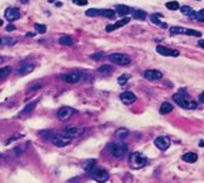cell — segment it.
I'll return each instance as SVG.
<instances>
[{"instance_id":"obj_38","label":"cell","mask_w":204,"mask_h":183,"mask_svg":"<svg viewBox=\"0 0 204 183\" xmlns=\"http://www.w3.org/2000/svg\"><path fill=\"white\" fill-rule=\"evenodd\" d=\"M103 57V53H94V55H91V58L94 59V61H99Z\"/></svg>"},{"instance_id":"obj_24","label":"cell","mask_w":204,"mask_h":183,"mask_svg":"<svg viewBox=\"0 0 204 183\" xmlns=\"http://www.w3.org/2000/svg\"><path fill=\"white\" fill-rule=\"evenodd\" d=\"M146 16H147L146 12H144V11H141V9H137V11H134V12H132V18L136 19V20L143 21V20L146 19Z\"/></svg>"},{"instance_id":"obj_39","label":"cell","mask_w":204,"mask_h":183,"mask_svg":"<svg viewBox=\"0 0 204 183\" xmlns=\"http://www.w3.org/2000/svg\"><path fill=\"white\" fill-rule=\"evenodd\" d=\"M6 30H7V31H13V30H15V26H13V25H8V26L6 27Z\"/></svg>"},{"instance_id":"obj_19","label":"cell","mask_w":204,"mask_h":183,"mask_svg":"<svg viewBox=\"0 0 204 183\" xmlns=\"http://www.w3.org/2000/svg\"><path fill=\"white\" fill-rule=\"evenodd\" d=\"M180 11H181V13L182 14H184V15H188L189 18H191V19H195L196 18V12L190 7V6H187V5H184V6H182V7H180Z\"/></svg>"},{"instance_id":"obj_12","label":"cell","mask_w":204,"mask_h":183,"mask_svg":"<svg viewBox=\"0 0 204 183\" xmlns=\"http://www.w3.org/2000/svg\"><path fill=\"white\" fill-rule=\"evenodd\" d=\"M154 144L155 146L160 150V151H166L170 145V140L168 137H165V136H160L158 138L154 139Z\"/></svg>"},{"instance_id":"obj_8","label":"cell","mask_w":204,"mask_h":183,"mask_svg":"<svg viewBox=\"0 0 204 183\" xmlns=\"http://www.w3.org/2000/svg\"><path fill=\"white\" fill-rule=\"evenodd\" d=\"M51 141H52L53 145H56L57 147H65V146H68V144L72 141V139H71L70 137H68V136H65V134L62 133V134H55Z\"/></svg>"},{"instance_id":"obj_41","label":"cell","mask_w":204,"mask_h":183,"mask_svg":"<svg viewBox=\"0 0 204 183\" xmlns=\"http://www.w3.org/2000/svg\"><path fill=\"white\" fill-rule=\"evenodd\" d=\"M198 45H200L202 49H204V39H200V41H198Z\"/></svg>"},{"instance_id":"obj_15","label":"cell","mask_w":204,"mask_h":183,"mask_svg":"<svg viewBox=\"0 0 204 183\" xmlns=\"http://www.w3.org/2000/svg\"><path fill=\"white\" fill-rule=\"evenodd\" d=\"M144 77H145V79H147L150 81H155V80H160L162 78V73L158 70H147L144 72Z\"/></svg>"},{"instance_id":"obj_46","label":"cell","mask_w":204,"mask_h":183,"mask_svg":"<svg viewBox=\"0 0 204 183\" xmlns=\"http://www.w3.org/2000/svg\"><path fill=\"white\" fill-rule=\"evenodd\" d=\"M2 61H4V58H2V57H0V64H1Z\"/></svg>"},{"instance_id":"obj_22","label":"cell","mask_w":204,"mask_h":183,"mask_svg":"<svg viewBox=\"0 0 204 183\" xmlns=\"http://www.w3.org/2000/svg\"><path fill=\"white\" fill-rule=\"evenodd\" d=\"M128 134H129V130L128 129H125V127H121V129H118L116 132H115V138H117L118 140H123V139H125L127 137H128Z\"/></svg>"},{"instance_id":"obj_28","label":"cell","mask_w":204,"mask_h":183,"mask_svg":"<svg viewBox=\"0 0 204 183\" xmlns=\"http://www.w3.org/2000/svg\"><path fill=\"white\" fill-rule=\"evenodd\" d=\"M36 103H37V101H34V102H32V103H29V104H27L25 108H23V110H22V115H27V114H30L33 110H34L35 106H36Z\"/></svg>"},{"instance_id":"obj_49","label":"cell","mask_w":204,"mask_h":183,"mask_svg":"<svg viewBox=\"0 0 204 183\" xmlns=\"http://www.w3.org/2000/svg\"><path fill=\"white\" fill-rule=\"evenodd\" d=\"M1 43H2V39H1V38H0V45H1Z\"/></svg>"},{"instance_id":"obj_35","label":"cell","mask_w":204,"mask_h":183,"mask_svg":"<svg viewBox=\"0 0 204 183\" xmlns=\"http://www.w3.org/2000/svg\"><path fill=\"white\" fill-rule=\"evenodd\" d=\"M1 39H2V43L5 45H13L16 42V39L15 38H12V37H5V38H1Z\"/></svg>"},{"instance_id":"obj_10","label":"cell","mask_w":204,"mask_h":183,"mask_svg":"<svg viewBox=\"0 0 204 183\" xmlns=\"http://www.w3.org/2000/svg\"><path fill=\"white\" fill-rule=\"evenodd\" d=\"M157 52L161 56H165V57H179L180 56V52L177 50L168 49L164 45H158L157 46Z\"/></svg>"},{"instance_id":"obj_25","label":"cell","mask_w":204,"mask_h":183,"mask_svg":"<svg viewBox=\"0 0 204 183\" xmlns=\"http://www.w3.org/2000/svg\"><path fill=\"white\" fill-rule=\"evenodd\" d=\"M59 44L65 45V46H70V45L73 44V39H72V37H70L68 35H64L59 38Z\"/></svg>"},{"instance_id":"obj_33","label":"cell","mask_w":204,"mask_h":183,"mask_svg":"<svg viewBox=\"0 0 204 183\" xmlns=\"http://www.w3.org/2000/svg\"><path fill=\"white\" fill-rule=\"evenodd\" d=\"M186 35H188V36H195V37H201L202 36V32L198 30H194V29H187L186 30Z\"/></svg>"},{"instance_id":"obj_40","label":"cell","mask_w":204,"mask_h":183,"mask_svg":"<svg viewBox=\"0 0 204 183\" xmlns=\"http://www.w3.org/2000/svg\"><path fill=\"white\" fill-rule=\"evenodd\" d=\"M198 101L202 102V103H204V92H202V94L198 96Z\"/></svg>"},{"instance_id":"obj_6","label":"cell","mask_w":204,"mask_h":183,"mask_svg":"<svg viewBox=\"0 0 204 183\" xmlns=\"http://www.w3.org/2000/svg\"><path fill=\"white\" fill-rule=\"evenodd\" d=\"M109 61L121 66H127L131 63V57L125 53H113L109 56Z\"/></svg>"},{"instance_id":"obj_44","label":"cell","mask_w":204,"mask_h":183,"mask_svg":"<svg viewBox=\"0 0 204 183\" xmlns=\"http://www.w3.org/2000/svg\"><path fill=\"white\" fill-rule=\"evenodd\" d=\"M200 146H201V147H202V146H204V141H203V140H201V141H200Z\"/></svg>"},{"instance_id":"obj_31","label":"cell","mask_w":204,"mask_h":183,"mask_svg":"<svg viewBox=\"0 0 204 183\" xmlns=\"http://www.w3.org/2000/svg\"><path fill=\"white\" fill-rule=\"evenodd\" d=\"M11 71H12V68L9 67V66H5V67H1L0 68V80L1 79H4V78H6L9 73H11Z\"/></svg>"},{"instance_id":"obj_42","label":"cell","mask_w":204,"mask_h":183,"mask_svg":"<svg viewBox=\"0 0 204 183\" xmlns=\"http://www.w3.org/2000/svg\"><path fill=\"white\" fill-rule=\"evenodd\" d=\"M27 37H34L35 36V34L34 32H27V35H26Z\"/></svg>"},{"instance_id":"obj_9","label":"cell","mask_w":204,"mask_h":183,"mask_svg":"<svg viewBox=\"0 0 204 183\" xmlns=\"http://www.w3.org/2000/svg\"><path fill=\"white\" fill-rule=\"evenodd\" d=\"M77 111L70 107H62L58 111H57V117L60 120V121H68V118L74 115Z\"/></svg>"},{"instance_id":"obj_4","label":"cell","mask_w":204,"mask_h":183,"mask_svg":"<svg viewBox=\"0 0 204 183\" xmlns=\"http://www.w3.org/2000/svg\"><path fill=\"white\" fill-rule=\"evenodd\" d=\"M129 162H130V165L134 167V168H141V167H144L145 165H146V162H147V159H146V156L144 155V154H141V153L139 152H134L130 154V156H129Z\"/></svg>"},{"instance_id":"obj_3","label":"cell","mask_w":204,"mask_h":183,"mask_svg":"<svg viewBox=\"0 0 204 183\" xmlns=\"http://www.w3.org/2000/svg\"><path fill=\"white\" fill-rule=\"evenodd\" d=\"M86 15L91 18L102 16L107 19H114L115 18V11L113 9H99V8H91L86 11Z\"/></svg>"},{"instance_id":"obj_47","label":"cell","mask_w":204,"mask_h":183,"mask_svg":"<svg viewBox=\"0 0 204 183\" xmlns=\"http://www.w3.org/2000/svg\"><path fill=\"white\" fill-rule=\"evenodd\" d=\"M2 23H4V22H2V20H1V19H0V27H1V26H2Z\"/></svg>"},{"instance_id":"obj_32","label":"cell","mask_w":204,"mask_h":183,"mask_svg":"<svg viewBox=\"0 0 204 183\" xmlns=\"http://www.w3.org/2000/svg\"><path fill=\"white\" fill-rule=\"evenodd\" d=\"M129 79H130V75H129V74H123V75L118 77L117 82H118L121 86H124V85L128 82V80H129Z\"/></svg>"},{"instance_id":"obj_18","label":"cell","mask_w":204,"mask_h":183,"mask_svg":"<svg viewBox=\"0 0 204 183\" xmlns=\"http://www.w3.org/2000/svg\"><path fill=\"white\" fill-rule=\"evenodd\" d=\"M132 12H134L132 8L128 7L125 5H118V6H116V9H115V13H117L120 16H125L129 13H132Z\"/></svg>"},{"instance_id":"obj_50","label":"cell","mask_w":204,"mask_h":183,"mask_svg":"<svg viewBox=\"0 0 204 183\" xmlns=\"http://www.w3.org/2000/svg\"><path fill=\"white\" fill-rule=\"evenodd\" d=\"M197 1H200V0H197Z\"/></svg>"},{"instance_id":"obj_7","label":"cell","mask_w":204,"mask_h":183,"mask_svg":"<svg viewBox=\"0 0 204 183\" xmlns=\"http://www.w3.org/2000/svg\"><path fill=\"white\" fill-rule=\"evenodd\" d=\"M91 177L98 183H104L109 180V174L104 169H95L91 172Z\"/></svg>"},{"instance_id":"obj_2","label":"cell","mask_w":204,"mask_h":183,"mask_svg":"<svg viewBox=\"0 0 204 183\" xmlns=\"http://www.w3.org/2000/svg\"><path fill=\"white\" fill-rule=\"evenodd\" d=\"M62 80H64L65 82L68 84H78L80 81H84L86 79V74L84 72H68V73H65L63 75L59 77Z\"/></svg>"},{"instance_id":"obj_16","label":"cell","mask_w":204,"mask_h":183,"mask_svg":"<svg viewBox=\"0 0 204 183\" xmlns=\"http://www.w3.org/2000/svg\"><path fill=\"white\" fill-rule=\"evenodd\" d=\"M129 21H130V18H123V19H121L120 21H117V22L114 23V25H108V26L106 27V31H107V32H111V31L116 30V29H118V28H122L123 26H125L127 23H129Z\"/></svg>"},{"instance_id":"obj_11","label":"cell","mask_w":204,"mask_h":183,"mask_svg":"<svg viewBox=\"0 0 204 183\" xmlns=\"http://www.w3.org/2000/svg\"><path fill=\"white\" fill-rule=\"evenodd\" d=\"M84 131H85V129H82V127L68 126V127L64 130V133H63V134H65V136L70 137L71 139H73V138H77V137L81 136V134L84 133Z\"/></svg>"},{"instance_id":"obj_14","label":"cell","mask_w":204,"mask_h":183,"mask_svg":"<svg viewBox=\"0 0 204 183\" xmlns=\"http://www.w3.org/2000/svg\"><path fill=\"white\" fill-rule=\"evenodd\" d=\"M5 18L9 21V22H13L15 20H18L20 18V11L18 8H14V7H9L6 9L5 12Z\"/></svg>"},{"instance_id":"obj_23","label":"cell","mask_w":204,"mask_h":183,"mask_svg":"<svg viewBox=\"0 0 204 183\" xmlns=\"http://www.w3.org/2000/svg\"><path fill=\"white\" fill-rule=\"evenodd\" d=\"M173 109H174V107H173L172 103H170V102H164L161 104V107H160V114L161 115H167V114H170V113L173 111Z\"/></svg>"},{"instance_id":"obj_21","label":"cell","mask_w":204,"mask_h":183,"mask_svg":"<svg viewBox=\"0 0 204 183\" xmlns=\"http://www.w3.org/2000/svg\"><path fill=\"white\" fill-rule=\"evenodd\" d=\"M160 18H161V15H160V14H152V15L150 16V20H151V21H152L154 25L160 26L161 28L166 29V28H167V25H166V23H164V22H161Z\"/></svg>"},{"instance_id":"obj_37","label":"cell","mask_w":204,"mask_h":183,"mask_svg":"<svg viewBox=\"0 0 204 183\" xmlns=\"http://www.w3.org/2000/svg\"><path fill=\"white\" fill-rule=\"evenodd\" d=\"M75 5H79V6H86L87 4H88V1L87 0H72Z\"/></svg>"},{"instance_id":"obj_27","label":"cell","mask_w":204,"mask_h":183,"mask_svg":"<svg viewBox=\"0 0 204 183\" xmlns=\"http://www.w3.org/2000/svg\"><path fill=\"white\" fill-rule=\"evenodd\" d=\"M39 134H41V136L43 137V139H45V140H49V139L52 140V138H53V136H55V132H53L52 130H44V131H41Z\"/></svg>"},{"instance_id":"obj_29","label":"cell","mask_w":204,"mask_h":183,"mask_svg":"<svg viewBox=\"0 0 204 183\" xmlns=\"http://www.w3.org/2000/svg\"><path fill=\"white\" fill-rule=\"evenodd\" d=\"M113 66H110V65H102L101 67H99V72L102 73V74H109L110 72H113Z\"/></svg>"},{"instance_id":"obj_1","label":"cell","mask_w":204,"mask_h":183,"mask_svg":"<svg viewBox=\"0 0 204 183\" xmlns=\"http://www.w3.org/2000/svg\"><path fill=\"white\" fill-rule=\"evenodd\" d=\"M173 100H174V102L179 107H181L183 109L193 110V109H196L197 108V102L194 101L184 89H180L176 94H174L173 95Z\"/></svg>"},{"instance_id":"obj_34","label":"cell","mask_w":204,"mask_h":183,"mask_svg":"<svg viewBox=\"0 0 204 183\" xmlns=\"http://www.w3.org/2000/svg\"><path fill=\"white\" fill-rule=\"evenodd\" d=\"M35 29L38 31L39 34H44L46 31V26L45 25H41V23H35Z\"/></svg>"},{"instance_id":"obj_26","label":"cell","mask_w":204,"mask_h":183,"mask_svg":"<svg viewBox=\"0 0 204 183\" xmlns=\"http://www.w3.org/2000/svg\"><path fill=\"white\" fill-rule=\"evenodd\" d=\"M187 28H183V27H179V26H174V27H170V35H179V34H186Z\"/></svg>"},{"instance_id":"obj_48","label":"cell","mask_w":204,"mask_h":183,"mask_svg":"<svg viewBox=\"0 0 204 183\" xmlns=\"http://www.w3.org/2000/svg\"><path fill=\"white\" fill-rule=\"evenodd\" d=\"M198 21H201V22H204V18H203V19H200Z\"/></svg>"},{"instance_id":"obj_13","label":"cell","mask_w":204,"mask_h":183,"mask_svg":"<svg viewBox=\"0 0 204 183\" xmlns=\"http://www.w3.org/2000/svg\"><path fill=\"white\" fill-rule=\"evenodd\" d=\"M35 65L33 63H22L19 68H18V74L19 75H27L34 71Z\"/></svg>"},{"instance_id":"obj_45","label":"cell","mask_w":204,"mask_h":183,"mask_svg":"<svg viewBox=\"0 0 204 183\" xmlns=\"http://www.w3.org/2000/svg\"><path fill=\"white\" fill-rule=\"evenodd\" d=\"M48 1H49V2H50V4H52V2H55V1H56V0H48Z\"/></svg>"},{"instance_id":"obj_20","label":"cell","mask_w":204,"mask_h":183,"mask_svg":"<svg viewBox=\"0 0 204 183\" xmlns=\"http://www.w3.org/2000/svg\"><path fill=\"white\" fill-rule=\"evenodd\" d=\"M197 159H198V155L194 152H188V153H186V154L182 155V160L186 161V162H189V163H194V162H196Z\"/></svg>"},{"instance_id":"obj_36","label":"cell","mask_w":204,"mask_h":183,"mask_svg":"<svg viewBox=\"0 0 204 183\" xmlns=\"http://www.w3.org/2000/svg\"><path fill=\"white\" fill-rule=\"evenodd\" d=\"M94 165H95V160H91V161H88V163H87V166H85V169L86 170H92L93 168H94Z\"/></svg>"},{"instance_id":"obj_17","label":"cell","mask_w":204,"mask_h":183,"mask_svg":"<svg viewBox=\"0 0 204 183\" xmlns=\"http://www.w3.org/2000/svg\"><path fill=\"white\" fill-rule=\"evenodd\" d=\"M121 101L124 103V104H132L135 101L137 100L136 95L132 93V92H124V93H122L121 94Z\"/></svg>"},{"instance_id":"obj_5","label":"cell","mask_w":204,"mask_h":183,"mask_svg":"<svg viewBox=\"0 0 204 183\" xmlns=\"http://www.w3.org/2000/svg\"><path fill=\"white\" fill-rule=\"evenodd\" d=\"M110 153L115 156V158H120V156H123L125 153L128 152V145L124 144V143H110L109 146H108Z\"/></svg>"},{"instance_id":"obj_30","label":"cell","mask_w":204,"mask_h":183,"mask_svg":"<svg viewBox=\"0 0 204 183\" xmlns=\"http://www.w3.org/2000/svg\"><path fill=\"white\" fill-rule=\"evenodd\" d=\"M166 7L170 11H177V9H180V5H179L177 1H168V2H166Z\"/></svg>"},{"instance_id":"obj_43","label":"cell","mask_w":204,"mask_h":183,"mask_svg":"<svg viewBox=\"0 0 204 183\" xmlns=\"http://www.w3.org/2000/svg\"><path fill=\"white\" fill-rule=\"evenodd\" d=\"M62 5H63V4H62V2H56V6H57V7H60V6H62Z\"/></svg>"}]
</instances>
